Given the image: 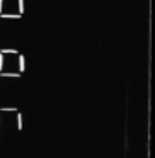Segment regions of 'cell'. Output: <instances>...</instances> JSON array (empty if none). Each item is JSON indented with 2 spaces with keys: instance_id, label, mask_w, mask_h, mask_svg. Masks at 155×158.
<instances>
[{
  "instance_id": "8",
  "label": "cell",
  "mask_w": 155,
  "mask_h": 158,
  "mask_svg": "<svg viewBox=\"0 0 155 158\" xmlns=\"http://www.w3.org/2000/svg\"><path fill=\"white\" fill-rule=\"evenodd\" d=\"M2 110L4 112H14V110H17L15 107H2Z\"/></svg>"
},
{
  "instance_id": "1",
  "label": "cell",
  "mask_w": 155,
  "mask_h": 158,
  "mask_svg": "<svg viewBox=\"0 0 155 158\" xmlns=\"http://www.w3.org/2000/svg\"><path fill=\"white\" fill-rule=\"evenodd\" d=\"M17 65H19V72H24V70H26V60H24V56H22V55H19Z\"/></svg>"
},
{
  "instance_id": "3",
  "label": "cell",
  "mask_w": 155,
  "mask_h": 158,
  "mask_svg": "<svg viewBox=\"0 0 155 158\" xmlns=\"http://www.w3.org/2000/svg\"><path fill=\"white\" fill-rule=\"evenodd\" d=\"M0 77H9V78H19V73H4V72H0Z\"/></svg>"
},
{
  "instance_id": "6",
  "label": "cell",
  "mask_w": 155,
  "mask_h": 158,
  "mask_svg": "<svg viewBox=\"0 0 155 158\" xmlns=\"http://www.w3.org/2000/svg\"><path fill=\"white\" fill-rule=\"evenodd\" d=\"M17 129H22V114H17Z\"/></svg>"
},
{
  "instance_id": "7",
  "label": "cell",
  "mask_w": 155,
  "mask_h": 158,
  "mask_svg": "<svg viewBox=\"0 0 155 158\" xmlns=\"http://www.w3.org/2000/svg\"><path fill=\"white\" fill-rule=\"evenodd\" d=\"M4 65H5V60H4V53H0V72L4 70Z\"/></svg>"
},
{
  "instance_id": "4",
  "label": "cell",
  "mask_w": 155,
  "mask_h": 158,
  "mask_svg": "<svg viewBox=\"0 0 155 158\" xmlns=\"http://www.w3.org/2000/svg\"><path fill=\"white\" fill-rule=\"evenodd\" d=\"M0 53H4V55H19L17 49H0Z\"/></svg>"
},
{
  "instance_id": "5",
  "label": "cell",
  "mask_w": 155,
  "mask_h": 158,
  "mask_svg": "<svg viewBox=\"0 0 155 158\" xmlns=\"http://www.w3.org/2000/svg\"><path fill=\"white\" fill-rule=\"evenodd\" d=\"M17 5H19V14H24V0H17Z\"/></svg>"
},
{
  "instance_id": "2",
  "label": "cell",
  "mask_w": 155,
  "mask_h": 158,
  "mask_svg": "<svg viewBox=\"0 0 155 158\" xmlns=\"http://www.w3.org/2000/svg\"><path fill=\"white\" fill-rule=\"evenodd\" d=\"M0 17H4V19H19L21 14H0Z\"/></svg>"
},
{
  "instance_id": "9",
  "label": "cell",
  "mask_w": 155,
  "mask_h": 158,
  "mask_svg": "<svg viewBox=\"0 0 155 158\" xmlns=\"http://www.w3.org/2000/svg\"><path fill=\"white\" fill-rule=\"evenodd\" d=\"M2 7H4V0H0V14H2V10H4Z\"/></svg>"
}]
</instances>
